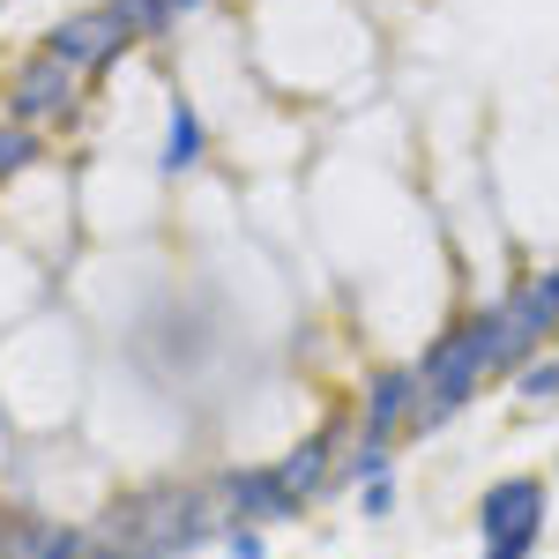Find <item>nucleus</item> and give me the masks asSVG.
I'll list each match as a JSON object with an SVG mask.
<instances>
[{
	"mask_svg": "<svg viewBox=\"0 0 559 559\" xmlns=\"http://www.w3.org/2000/svg\"><path fill=\"white\" fill-rule=\"evenodd\" d=\"M477 530H485V559H530L545 537V477H500L477 500Z\"/></svg>",
	"mask_w": 559,
	"mask_h": 559,
	"instance_id": "obj_1",
	"label": "nucleus"
},
{
	"mask_svg": "<svg viewBox=\"0 0 559 559\" xmlns=\"http://www.w3.org/2000/svg\"><path fill=\"white\" fill-rule=\"evenodd\" d=\"M134 45V31L112 15V0H97V8H75V15H60L52 31H45V52L60 60V68H75V75H97V68H112L120 52Z\"/></svg>",
	"mask_w": 559,
	"mask_h": 559,
	"instance_id": "obj_2",
	"label": "nucleus"
},
{
	"mask_svg": "<svg viewBox=\"0 0 559 559\" xmlns=\"http://www.w3.org/2000/svg\"><path fill=\"white\" fill-rule=\"evenodd\" d=\"M216 500H224V522H261V530L269 522H292L306 508L276 471H224L216 477Z\"/></svg>",
	"mask_w": 559,
	"mask_h": 559,
	"instance_id": "obj_3",
	"label": "nucleus"
},
{
	"mask_svg": "<svg viewBox=\"0 0 559 559\" xmlns=\"http://www.w3.org/2000/svg\"><path fill=\"white\" fill-rule=\"evenodd\" d=\"M75 97V68H60L52 52L38 60H23L15 75H8V120H45V112H60Z\"/></svg>",
	"mask_w": 559,
	"mask_h": 559,
	"instance_id": "obj_4",
	"label": "nucleus"
},
{
	"mask_svg": "<svg viewBox=\"0 0 559 559\" xmlns=\"http://www.w3.org/2000/svg\"><path fill=\"white\" fill-rule=\"evenodd\" d=\"M411 403H418V366H388V373H373V388H366V418H358V440L388 448L395 432L411 426Z\"/></svg>",
	"mask_w": 559,
	"mask_h": 559,
	"instance_id": "obj_5",
	"label": "nucleus"
},
{
	"mask_svg": "<svg viewBox=\"0 0 559 559\" xmlns=\"http://www.w3.org/2000/svg\"><path fill=\"white\" fill-rule=\"evenodd\" d=\"M276 477H284V485H292L299 500H321V492H329V477H336V448H329V440L313 432V440H299V448H292V455L276 463Z\"/></svg>",
	"mask_w": 559,
	"mask_h": 559,
	"instance_id": "obj_6",
	"label": "nucleus"
},
{
	"mask_svg": "<svg viewBox=\"0 0 559 559\" xmlns=\"http://www.w3.org/2000/svg\"><path fill=\"white\" fill-rule=\"evenodd\" d=\"M508 313H515L522 329H530V336L545 344V336L559 329V269H545V276H530V284H522L515 299H508Z\"/></svg>",
	"mask_w": 559,
	"mask_h": 559,
	"instance_id": "obj_7",
	"label": "nucleus"
},
{
	"mask_svg": "<svg viewBox=\"0 0 559 559\" xmlns=\"http://www.w3.org/2000/svg\"><path fill=\"white\" fill-rule=\"evenodd\" d=\"M194 157H202V112L179 97L173 105V134H165V173H187Z\"/></svg>",
	"mask_w": 559,
	"mask_h": 559,
	"instance_id": "obj_8",
	"label": "nucleus"
},
{
	"mask_svg": "<svg viewBox=\"0 0 559 559\" xmlns=\"http://www.w3.org/2000/svg\"><path fill=\"white\" fill-rule=\"evenodd\" d=\"M112 15L128 23L134 38H165V31L179 23V8H173V0H112Z\"/></svg>",
	"mask_w": 559,
	"mask_h": 559,
	"instance_id": "obj_9",
	"label": "nucleus"
},
{
	"mask_svg": "<svg viewBox=\"0 0 559 559\" xmlns=\"http://www.w3.org/2000/svg\"><path fill=\"white\" fill-rule=\"evenodd\" d=\"M31 157H38V134L23 128V120H0V179H15Z\"/></svg>",
	"mask_w": 559,
	"mask_h": 559,
	"instance_id": "obj_10",
	"label": "nucleus"
},
{
	"mask_svg": "<svg viewBox=\"0 0 559 559\" xmlns=\"http://www.w3.org/2000/svg\"><path fill=\"white\" fill-rule=\"evenodd\" d=\"M224 552H231V559H269L261 522H224Z\"/></svg>",
	"mask_w": 559,
	"mask_h": 559,
	"instance_id": "obj_11",
	"label": "nucleus"
},
{
	"mask_svg": "<svg viewBox=\"0 0 559 559\" xmlns=\"http://www.w3.org/2000/svg\"><path fill=\"white\" fill-rule=\"evenodd\" d=\"M522 395H530V403H552V395H559V358H537V366H522Z\"/></svg>",
	"mask_w": 559,
	"mask_h": 559,
	"instance_id": "obj_12",
	"label": "nucleus"
},
{
	"mask_svg": "<svg viewBox=\"0 0 559 559\" xmlns=\"http://www.w3.org/2000/svg\"><path fill=\"white\" fill-rule=\"evenodd\" d=\"M358 508H366V515H388V508H395V485H388V477H366V485H358Z\"/></svg>",
	"mask_w": 559,
	"mask_h": 559,
	"instance_id": "obj_13",
	"label": "nucleus"
},
{
	"mask_svg": "<svg viewBox=\"0 0 559 559\" xmlns=\"http://www.w3.org/2000/svg\"><path fill=\"white\" fill-rule=\"evenodd\" d=\"M8 545H15V522L0 515V559H8Z\"/></svg>",
	"mask_w": 559,
	"mask_h": 559,
	"instance_id": "obj_14",
	"label": "nucleus"
},
{
	"mask_svg": "<svg viewBox=\"0 0 559 559\" xmlns=\"http://www.w3.org/2000/svg\"><path fill=\"white\" fill-rule=\"evenodd\" d=\"M173 8H179V15H194V8H210V0H173Z\"/></svg>",
	"mask_w": 559,
	"mask_h": 559,
	"instance_id": "obj_15",
	"label": "nucleus"
}]
</instances>
